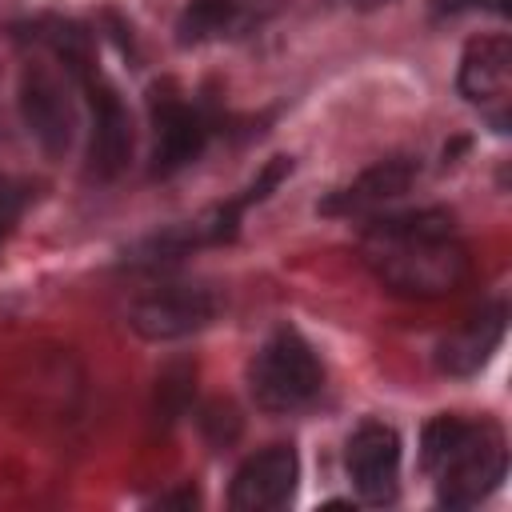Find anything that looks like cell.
Instances as JSON below:
<instances>
[{"label":"cell","mask_w":512,"mask_h":512,"mask_svg":"<svg viewBox=\"0 0 512 512\" xmlns=\"http://www.w3.org/2000/svg\"><path fill=\"white\" fill-rule=\"evenodd\" d=\"M16 108L28 136L44 148V156H64L76 140V104L68 92V72H52L48 64H28L20 72Z\"/></svg>","instance_id":"ba28073f"},{"label":"cell","mask_w":512,"mask_h":512,"mask_svg":"<svg viewBox=\"0 0 512 512\" xmlns=\"http://www.w3.org/2000/svg\"><path fill=\"white\" fill-rule=\"evenodd\" d=\"M248 396L268 416H296L312 408L324 392V364L308 336L292 324H280L264 336L244 368Z\"/></svg>","instance_id":"3957f363"},{"label":"cell","mask_w":512,"mask_h":512,"mask_svg":"<svg viewBox=\"0 0 512 512\" xmlns=\"http://www.w3.org/2000/svg\"><path fill=\"white\" fill-rule=\"evenodd\" d=\"M336 4H344V8H352V12H372V8H384V4H392V0H336Z\"/></svg>","instance_id":"e0dca14e"},{"label":"cell","mask_w":512,"mask_h":512,"mask_svg":"<svg viewBox=\"0 0 512 512\" xmlns=\"http://www.w3.org/2000/svg\"><path fill=\"white\" fill-rule=\"evenodd\" d=\"M504 332H508V300H484L476 312H468L456 328H448L436 344V368L444 376H476L492 356L496 348L504 344Z\"/></svg>","instance_id":"8fae6325"},{"label":"cell","mask_w":512,"mask_h":512,"mask_svg":"<svg viewBox=\"0 0 512 512\" xmlns=\"http://www.w3.org/2000/svg\"><path fill=\"white\" fill-rule=\"evenodd\" d=\"M220 316V296L196 280H164L140 292L128 308V328L148 344H172L204 332Z\"/></svg>","instance_id":"5b68a950"},{"label":"cell","mask_w":512,"mask_h":512,"mask_svg":"<svg viewBox=\"0 0 512 512\" xmlns=\"http://www.w3.org/2000/svg\"><path fill=\"white\" fill-rule=\"evenodd\" d=\"M148 120H152V156H148L152 180H172L176 172L192 168L208 152L220 128L216 112L188 100L172 80L148 88Z\"/></svg>","instance_id":"277c9868"},{"label":"cell","mask_w":512,"mask_h":512,"mask_svg":"<svg viewBox=\"0 0 512 512\" xmlns=\"http://www.w3.org/2000/svg\"><path fill=\"white\" fill-rule=\"evenodd\" d=\"M288 172H292V156H272V160H268V164H264V168H260L236 196L212 204L200 220H188L184 232H188L192 252H196V248H208V244H232V240L240 236L244 212H248L252 204H260V200H268V196L288 180Z\"/></svg>","instance_id":"7c38bea8"},{"label":"cell","mask_w":512,"mask_h":512,"mask_svg":"<svg viewBox=\"0 0 512 512\" xmlns=\"http://www.w3.org/2000/svg\"><path fill=\"white\" fill-rule=\"evenodd\" d=\"M456 92L504 136L512 112V40L504 32H480L464 44L456 68Z\"/></svg>","instance_id":"52a82bcc"},{"label":"cell","mask_w":512,"mask_h":512,"mask_svg":"<svg viewBox=\"0 0 512 512\" xmlns=\"http://www.w3.org/2000/svg\"><path fill=\"white\" fill-rule=\"evenodd\" d=\"M164 404H160V416L164 420H176L184 412V400H188V372L176 380V372H164L160 376V392H156Z\"/></svg>","instance_id":"5bb4252c"},{"label":"cell","mask_w":512,"mask_h":512,"mask_svg":"<svg viewBox=\"0 0 512 512\" xmlns=\"http://www.w3.org/2000/svg\"><path fill=\"white\" fill-rule=\"evenodd\" d=\"M20 208H24V196L8 184H0V240L12 232V224L20 220Z\"/></svg>","instance_id":"9a60e30c"},{"label":"cell","mask_w":512,"mask_h":512,"mask_svg":"<svg viewBox=\"0 0 512 512\" xmlns=\"http://www.w3.org/2000/svg\"><path fill=\"white\" fill-rule=\"evenodd\" d=\"M248 24H252L248 0H188L176 16V44L200 48L212 40L240 36Z\"/></svg>","instance_id":"4fadbf2b"},{"label":"cell","mask_w":512,"mask_h":512,"mask_svg":"<svg viewBox=\"0 0 512 512\" xmlns=\"http://www.w3.org/2000/svg\"><path fill=\"white\" fill-rule=\"evenodd\" d=\"M420 176V160L416 156H384L376 164H368L364 172H356L348 184L332 188L320 200V216H376L380 208H388L392 200H400Z\"/></svg>","instance_id":"30bf717a"},{"label":"cell","mask_w":512,"mask_h":512,"mask_svg":"<svg viewBox=\"0 0 512 512\" xmlns=\"http://www.w3.org/2000/svg\"><path fill=\"white\" fill-rule=\"evenodd\" d=\"M472 8L504 12V8H508V0H436V16H460V12H472Z\"/></svg>","instance_id":"2e32d148"},{"label":"cell","mask_w":512,"mask_h":512,"mask_svg":"<svg viewBox=\"0 0 512 512\" xmlns=\"http://www.w3.org/2000/svg\"><path fill=\"white\" fill-rule=\"evenodd\" d=\"M300 484V452L288 440H276L240 460L228 480V508L232 512H276L288 508Z\"/></svg>","instance_id":"9c48e42d"},{"label":"cell","mask_w":512,"mask_h":512,"mask_svg":"<svg viewBox=\"0 0 512 512\" xmlns=\"http://www.w3.org/2000/svg\"><path fill=\"white\" fill-rule=\"evenodd\" d=\"M420 464L440 508H476L508 476V440L492 416L440 412L420 432Z\"/></svg>","instance_id":"7a4b0ae2"},{"label":"cell","mask_w":512,"mask_h":512,"mask_svg":"<svg viewBox=\"0 0 512 512\" xmlns=\"http://www.w3.org/2000/svg\"><path fill=\"white\" fill-rule=\"evenodd\" d=\"M404 440L384 420H360L344 440V472L360 504L388 508L400 500Z\"/></svg>","instance_id":"8992f818"},{"label":"cell","mask_w":512,"mask_h":512,"mask_svg":"<svg viewBox=\"0 0 512 512\" xmlns=\"http://www.w3.org/2000/svg\"><path fill=\"white\" fill-rule=\"evenodd\" d=\"M360 260L384 292L404 300H444L472 276V248L440 204L376 212L360 232Z\"/></svg>","instance_id":"6da1fadb"}]
</instances>
